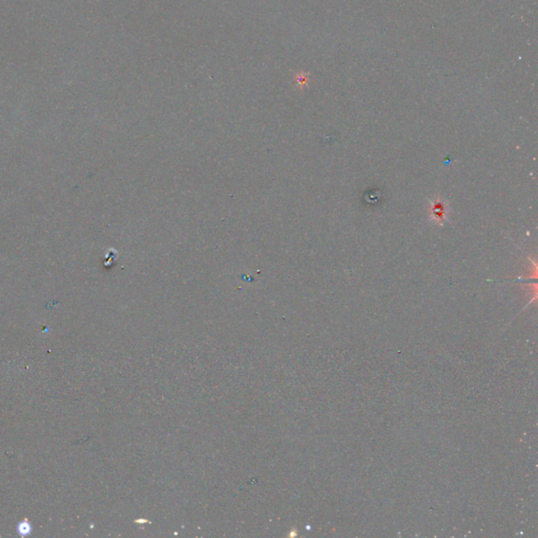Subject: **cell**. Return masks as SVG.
Instances as JSON below:
<instances>
[{
  "mask_svg": "<svg viewBox=\"0 0 538 538\" xmlns=\"http://www.w3.org/2000/svg\"><path fill=\"white\" fill-rule=\"evenodd\" d=\"M449 211V204L445 199L440 196L430 199L428 204V216L431 222L439 226H443L448 222Z\"/></svg>",
  "mask_w": 538,
  "mask_h": 538,
  "instance_id": "obj_1",
  "label": "cell"
}]
</instances>
